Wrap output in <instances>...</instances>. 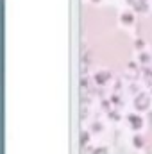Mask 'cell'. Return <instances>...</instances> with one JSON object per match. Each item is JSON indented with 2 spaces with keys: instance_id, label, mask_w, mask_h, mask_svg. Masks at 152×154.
<instances>
[{
  "instance_id": "1",
  "label": "cell",
  "mask_w": 152,
  "mask_h": 154,
  "mask_svg": "<svg viewBox=\"0 0 152 154\" xmlns=\"http://www.w3.org/2000/svg\"><path fill=\"white\" fill-rule=\"evenodd\" d=\"M149 100H150V99H149L145 93H140V95L136 97V108H138V109H147V108H149Z\"/></svg>"
},
{
  "instance_id": "2",
  "label": "cell",
  "mask_w": 152,
  "mask_h": 154,
  "mask_svg": "<svg viewBox=\"0 0 152 154\" xmlns=\"http://www.w3.org/2000/svg\"><path fill=\"white\" fill-rule=\"evenodd\" d=\"M129 124H132L134 129H140L143 125V120H141V116H138V115H131L129 116Z\"/></svg>"
},
{
  "instance_id": "3",
  "label": "cell",
  "mask_w": 152,
  "mask_h": 154,
  "mask_svg": "<svg viewBox=\"0 0 152 154\" xmlns=\"http://www.w3.org/2000/svg\"><path fill=\"white\" fill-rule=\"evenodd\" d=\"M122 22H123L125 25H131V23L134 22V13H131V11L123 13V14H122Z\"/></svg>"
},
{
  "instance_id": "4",
  "label": "cell",
  "mask_w": 152,
  "mask_h": 154,
  "mask_svg": "<svg viewBox=\"0 0 152 154\" xmlns=\"http://www.w3.org/2000/svg\"><path fill=\"white\" fill-rule=\"evenodd\" d=\"M132 7H134L136 13H145V11H147V2H145V0H140V2H138L136 5H132Z\"/></svg>"
},
{
  "instance_id": "5",
  "label": "cell",
  "mask_w": 152,
  "mask_h": 154,
  "mask_svg": "<svg viewBox=\"0 0 152 154\" xmlns=\"http://www.w3.org/2000/svg\"><path fill=\"white\" fill-rule=\"evenodd\" d=\"M140 63H141V65H147V63H150V54H147V52H141V54H140Z\"/></svg>"
},
{
  "instance_id": "6",
  "label": "cell",
  "mask_w": 152,
  "mask_h": 154,
  "mask_svg": "<svg viewBox=\"0 0 152 154\" xmlns=\"http://www.w3.org/2000/svg\"><path fill=\"white\" fill-rule=\"evenodd\" d=\"M134 143H136V147H143V140H141V136H136V138H134Z\"/></svg>"
},
{
  "instance_id": "7",
  "label": "cell",
  "mask_w": 152,
  "mask_h": 154,
  "mask_svg": "<svg viewBox=\"0 0 152 154\" xmlns=\"http://www.w3.org/2000/svg\"><path fill=\"white\" fill-rule=\"evenodd\" d=\"M143 45H145V41H143L141 38L136 39V47H138V48H143Z\"/></svg>"
},
{
  "instance_id": "8",
  "label": "cell",
  "mask_w": 152,
  "mask_h": 154,
  "mask_svg": "<svg viewBox=\"0 0 152 154\" xmlns=\"http://www.w3.org/2000/svg\"><path fill=\"white\" fill-rule=\"evenodd\" d=\"M138 2H140V0H127V4H131V5H136Z\"/></svg>"
}]
</instances>
